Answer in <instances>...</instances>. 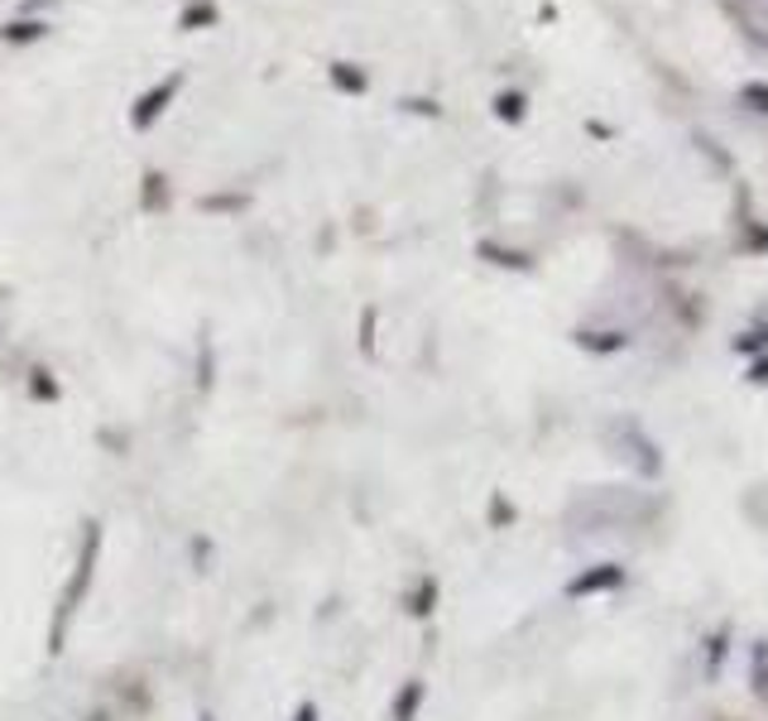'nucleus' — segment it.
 <instances>
[{
	"mask_svg": "<svg viewBox=\"0 0 768 721\" xmlns=\"http://www.w3.org/2000/svg\"><path fill=\"white\" fill-rule=\"evenodd\" d=\"M97 562H101V524H87V529H83V544H77L73 577H68V587L58 592V611H53V625H48V654H58L63 640H68L73 615L83 611L91 582H97Z\"/></svg>",
	"mask_w": 768,
	"mask_h": 721,
	"instance_id": "obj_1",
	"label": "nucleus"
},
{
	"mask_svg": "<svg viewBox=\"0 0 768 721\" xmlns=\"http://www.w3.org/2000/svg\"><path fill=\"white\" fill-rule=\"evenodd\" d=\"M178 87H183V77H178V73H168L164 83H154V87L135 101V111H130V125H135V130H150V125L158 121V116L168 111V101L178 97Z\"/></svg>",
	"mask_w": 768,
	"mask_h": 721,
	"instance_id": "obj_3",
	"label": "nucleus"
},
{
	"mask_svg": "<svg viewBox=\"0 0 768 721\" xmlns=\"http://www.w3.org/2000/svg\"><path fill=\"white\" fill-rule=\"evenodd\" d=\"M332 83L341 91H365V73H355V63H332Z\"/></svg>",
	"mask_w": 768,
	"mask_h": 721,
	"instance_id": "obj_8",
	"label": "nucleus"
},
{
	"mask_svg": "<svg viewBox=\"0 0 768 721\" xmlns=\"http://www.w3.org/2000/svg\"><path fill=\"white\" fill-rule=\"evenodd\" d=\"M500 116H505V121H519V116H524V101L514 97V91H509V97H500Z\"/></svg>",
	"mask_w": 768,
	"mask_h": 721,
	"instance_id": "obj_12",
	"label": "nucleus"
},
{
	"mask_svg": "<svg viewBox=\"0 0 768 721\" xmlns=\"http://www.w3.org/2000/svg\"><path fill=\"white\" fill-rule=\"evenodd\" d=\"M288 721H322V707H317V702H298V712L288 717Z\"/></svg>",
	"mask_w": 768,
	"mask_h": 721,
	"instance_id": "obj_13",
	"label": "nucleus"
},
{
	"mask_svg": "<svg viewBox=\"0 0 768 721\" xmlns=\"http://www.w3.org/2000/svg\"><path fill=\"white\" fill-rule=\"evenodd\" d=\"M217 20V6H188L183 10V30H202V24Z\"/></svg>",
	"mask_w": 768,
	"mask_h": 721,
	"instance_id": "obj_9",
	"label": "nucleus"
},
{
	"mask_svg": "<svg viewBox=\"0 0 768 721\" xmlns=\"http://www.w3.org/2000/svg\"><path fill=\"white\" fill-rule=\"evenodd\" d=\"M437 597H442V582H437V577H423L414 592L404 597V611H408V615H418V621H428V615L437 611Z\"/></svg>",
	"mask_w": 768,
	"mask_h": 721,
	"instance_id": "obj_5",
	"label": "nucleus"
},
{
	"mask_svg": "<svg viewBox=\"0 0 768 721\" xmlns=\"http://www.w3.org/2000/svg\"><path fill=\"white\" fill-rule=\"evenodd\" d=\"M490 520H495V524H514V505L505 501V495H495V501H490Z\"/></svg>",
	"mask_w": 768,
	"mask_h": 721,
	"instance_id": "obj_11",
	"label": "nucleus"
},
{
	"mask_svg": "<svg viewBox=\"0 0 768 721\" xmlns=\"http://www.w3.org/2000/svg\"><path fill=\"white\" fill-rule=\"evenodd\" d=\"M0 34H6V44H34V39L48 34V24L44 20H10Z\"/></svg>",
	"mask_w": 768,
	"mask_h": 721,
	"instance_id": "obj_7",
	"label": "nucleus"
},
{
	"mask_svg": "<svg viewBox=\"0 0 768 721\" xmlns=\"http://www.w3.org/2000/svg\"><path fill=\"white\" fill-rule=\"evenodd\" d=\"M754 380H759V385H768V361L754 365Z\"/></svg>",
	"mask_w": 768,
	"mask_h": 721,
	"instance_id": "obj_14",
	"label": "nucleus"
},
{
	"mask_svg": "<svg viewBox=\"0 0 768 721\" xmlns=\"http://www.w3.org/2000/svg\"><path fill=\"white\" fill-rule=\"evenodd\" d=\"M625 587V568L619 562H591L586 572H577L567 582V597L572 601H586V597H601V592H619Z\"/></svg>",
	"mask_w": 768,
	"mask_h": 721,
	"instance_id": "obj_2",
	"label": "nucleus"
},
{
	"mask_svg": "<svg viewBox=\"0 0 768 721\" xmlns=\"http://www.w3.org/2000/svg\"><path fill=\"white\" fill-rule=\"evenodd\" d=\"M423 698H428V688H423V678H408V684L394 692L390 702V721H418L423 712Z\"/></svg>",
	"mask_w": 768,
	"mask_h": 721,
	"instance_id": "obj_4",
	"label": "nucleus"
},
{
	"mask_svg": "<svg viewBox=\"0 0 768 721\" xmlns=\"http://www.w3.org/2000/svg\"><path fill=\"white\" fill-rule=\"evenodd\" d=\"M202 721H211V717H202Z\"/></svg>",
	"mask_w": 768,
	"mask_h": 721,
	"instance_id": "obj_15",
	"label": "nucleus"
},
{
	"mask_svg": "<svg viewBox=\"0 0 768 721\" xmlns=\"http://www.w3.org/2000/svg\"><path fill=\"white\" fill-rule=\"evenodd\" d=\"M144 183H150L144 188V207H164V174H150Z\"/></svg>",
	"mask_w": 768,
	"mask_h": 721,
	"instance_id": "obj_10",
	"label": "nucleus"
},
{
	"mask_svg": "<svg viewBox=\"0 0 768 721\" xmlns=\"http://www.w3.org/2000/svg\"><path fill=\"white\" fill-rule=\"evenodd\" d=\"M24 385H30V395H34L39 404H58V400H63V385L53 380V371H44V365H34Z\"/></svg>",
	"mask_w": 768,
	"mask_h": 721,
	"instance_id": "obj_6",
	"label": "nucleus"
}]
</instances>
